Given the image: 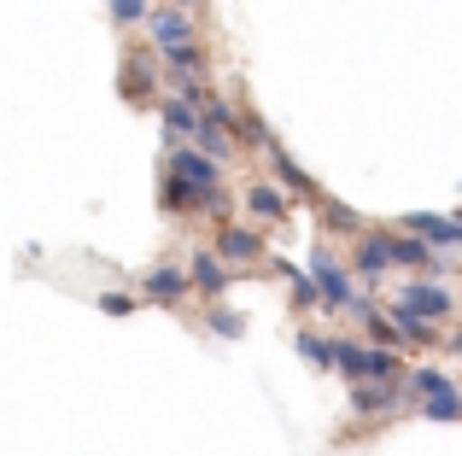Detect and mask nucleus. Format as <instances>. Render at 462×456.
<instances>
[{"label": "nucleus", "mask_w": 462, "mask_h": 456, "mask_svg": "<svg viewBox=\"0 0 462 456\" xmlns=\"http://www.w3.org/2000/svg\"><path fill=\"white\" fill-rule=\"evenodd\" d=\"M334 369L346 380H381V375H404L398 369V357L386 351V345H363V340H334Z\"/></svg>", "instance_id": "f257e3e1"}, {"label": "nucleus", "mask_w": 462, "mask_h": 456, "mask_svg": "<svg viewBox=\"0 0 462 456\" xmlns=\"http://www.w3.org/2000/svg\"><path fill=\"white\" fill-rule=\"evenodd\" d=\"M305 269L316 275V287H322V310H357V287H351V275H346V263L334 258L328 246H310V263Z\"/></svg>", "instance_id": "f03ea898"}, {"label": "nucleus", "mask_w": 462, "mask_h": 456, "mask_svg": "<svg viewBox=\"0 0 462 456\" xmlns=\"http://www.w3.org/2000/svg\"><path fill=\"white\" fill-rule=\"evenodd\" d=\"M164 176H176V182L199 187V194H217V187H223V159H211V152H199V147H176V141H170Z\"/></svg>", "instance_id": "7ed1b4c3"}, {"label": "nucleus", "mask_w": 462, "mask_h": 456, "mask_svg": "<svg viewBox=\"0 0 462 456\" xmlns=\"http://www.w3.org/2000/svg\"><path fill=\"white\" fill-rule=\"evenodd\" d=\"M410 398L404 375H381V380H351V410L357 415H393Z\"/></svg>", "instance_id": "20e7f679"}, {"label": "nucleus", "mask_w": 462, "mask_h": 456, "mask_svg": "<svg viewBox=\"0 0 462 456\" xmlns=\"http://www.w3.org/2000/svg\"><path fill=\"white\" fill-rule=\"evenodd\" d=\"M158 47L147 53V47H135V53H124V77H117V88H124V100H152V88H158Z\"/></svg>", "instance_id": "39448f33"}, {"label": "nucleus", "mask_w": 462, "mask_h": 456, "mask_svg": "<svg viewBox=\"0 0 462 456\" xmlns=\"http://www.w3.org/2000/svg\"><path fill=\"white\" fill-rule=\"evenodd\" d=\"M398 305H410L416 316H428V322H445L457 310V293L445 281H416V275H410V287L398 293Z\"/></svg>", "instance_id": "423d86ee"}, {"label": "nucleus", "mask_w": 462, "mask_h": 456, "mask_svg": "<svg viewBox=\"0 0 462 456\" xmlns=\"http://www.w3.org/2000/svg\"><path fill=\"white\" fill-rule=\"evenodd\" d=\"M147 30H152V47L158 53H170V47H188V41H199L193 35V18H188V6H158V12H147Z\"/></svg>", "instance_id": "0eeeda50"}, {"label": "nucleus", "mask_w": 462, "mask_h": 456, "mask_svg": "<svg viewBox=\"0 0 462 456\" xmlns=\"http://www.w3.org/2000/svg\"><path fill=\"white\" fill-rule=\"evenodd\" d=\"M141 287H147V298H152V305H170V310H176L181 305V298H188V269H176V263H152V269L147 275H141Z\"/></svg>", "instance_id": "6e6552de"}, {"label": "nucleus", "mask_w": 462, "mask_h": 456, "mask_svg": "<svg viewBox=\"0 0 462 456\" xmlns=\"http://www.w3.org/2000/svg\"><path fill=\"white\" fill-rule=\"evenodd\" d=\"M404 228H410V234H421L428 246H439V251L462 246V228H457V217H439V211H404Z\"/></svg>", "instance_id": "1a4fd4ad"}, {"label": "nucleus", "mask_w": 462, "mask_h": 456, "mask_svg": "<svg viewBox=\"0 0 462 456\" xmlns=\"http://www.w3.org/2000/svg\"><path fill=\"white\" fill-rule=\"evenodd\" d=\"M351 269H357L363 281L386 275V269H393V234H357V251H351Z\"/></svg>", "instance_id": "9d476101"}, {"label": "nucleus", "mask_w": 462, "mask_h": 456, "mask_svg": "<svg viewBox=\"0 0 462 456\" xmlns=\"http://www.w3.org/2000/svg\"><path fill=\"white\" fill-rule=\"evenodd\" d=\"M217 251L235 263H252V258H263V234L258 228H240V223H217Z\"/></svg>", "instance_id": "9b49d317"}, {"label": "nucleus", "mask_w": 462, "mask_h": 456, "mask_svg": "<svg viewBox=\"0 0 462 456\" xmlns=\"http://www.w3.org/2000/svg\"><path fill=\"white\" fill-rule=\"evenodd\" d=\"M188 281L199 287V293L223 298V293H228V269H223V251H193V258H188Z\"/></svg>", "instance_id": "f8f14e48"}, {"label": "nucleus", "mask_w": 462, "mask_h": 456, "mask_svg": "<svg viewBox=\"0 0 462 456\" xmlns=\"http://www.w3.org/2000/svg\"><path fill=\"white\" fill-rule=\"evenodd\" d=\"M246 211L258 223H282L287 211H293V199H287L282 182H258V187H246Z\"/></svg>", "instance_id": "ddd939ff"}, {"label": "nucleus", "mask_w": 462, "mask_h": 456, "mask_svg": "<svg viewBox=\"0 0 462 456\" xmlns=\"http://www.w3.org/2000/svg\"><path fill=\"white\" fill-rule=\"evenodd\" d=\"M270 170H275V182H282L287 194H305V199H316V182H310V176L293 164V152H287L282 141H270Z\"/></svg>", "instance_id": "4468645a"}, {"label": "nucleus", "mask_w": 462, "mask_h": 456, "mask_svg": "<svg viewBox=\"0 0 462 456\" xmlns=\"http://www.w3.org/2000/svg\"><path fill=\"white\" fill-rule=\"evenodd\" d=\"M158 112H164V135H170V141H193V129H199V105H193L188 94L164 100Z\"/></svg>", "instance_id": "2eb2a0df"}, {"label": "nucleus", "mask_w": 462, "mask_h": 456, "mask_svg": "<svg viewBox=\"0 0 462 456\" xmlns=\"http://www.w3.org/2000/svg\"><path fill=\"white\" fill-rule=\"evenodd\" d=\"M393 310V322H398V333H404V345H439V322H428V316H416L410 305H386Z\"/></svg>", "instance_id": "dca6fc26"}, {"label": "nucleus", "mask_w": 462, "mask_h": 456, "mask_svg": "<svg viewBox=\"0 0 462 456\" xmlns=\"http://www.w3.org/2000/svg\"><path fill=\"white\" fill-rule=\"evenodd\" d=\"M164 65H170V77H176V82H199V77H205V53H199V41L170 47V53H164Z\"/></svg>", "instance_id": "f3484780"}, {"label": "nucleus", "mask_w": 462, "mask_h": 456, "mask_svg": "<svg viewBox=\"0 0 462 456\" xmlns=\"http://www.w3.org/2000/svg\"><path fill=\"white\" fill-rule=\"evenodd\" d=\"M193 147H199V152H211V159H228V152H235V135H228L223 123H211V117L199 112V129H193Z\"/></svg>", "instance_id": "a211bd4d"}, {"label": "nucleus", "mask_w": 462, "mask_h": 456, "mask_svg": "<svg viewBox=\"0 0 462 456\" xmlns=\"http://www.w3.org/2000/svg\"><path fill=\"white\" fill-rule=\"evenodd\" d=\"M410 398H445V392H457L451 375H439V369H410Z\"/></svg>", "instance_id": "6ab92c4d"}, {"label": "nucleus", "mask_w": 462, "mask_h": 456, "mask_svg": "<svg viewBox=\"0 0 462 456\" xmlns=\"http://www.w3.org/2000/svg\"><path fill=\"white\" fill-rule=\"evenodd\" d=\"M293 351L305 357L310 369H334V340H322V333H299V340H293Z\"/></svg>", "instance_id": "aec40b11"}, {"label": "nucleus", "mask_w": 462, "mask_h": 456, "mask_svg": "<svg viewBox=\"0 0 462 456\" xmlns=\"http://www.w3.org/2000/svg\"><path fill=\"white\" fill-rule=\"evenodd\" d=\"M235 141H246V147H263V152H270V123H263V117L258 112H240V123H235Z\"/></svg>", "instance_id": "412c9836"}, {"label": "nucleus", "mask_w": 462, "mask_h": 456, "mask_svg": "<svg viewBox=\"0 0 462 456\" xmlns=\"http://www.w3.org/2000/svg\"><path fill=\"white\" fill-rule=\"evenodd\" d=\"M428 422H462V392H445V398H421L416 404Z\"/></svg>", "instance_id": "4be33fe9"}, {"label": "nucleus", "mask_w": 462, "mask_h": 456, "mask_svg": "<svg viewBox=\"0 0 462 456\" xmlns=\"http://www.w3.org/2000/svg\"><path fill=\"white\" fill-rule=\"evenodd\" d=\"M322 228H328V234H363V223H357V211H346V205H334V199H328V205H322Z\"/></svg>", "instance_id": "5701e85b"}, {"label": "nucleus", "mask_w": 462, "mask_h": 456, "mask_svg": "<svg viewBox=\"0 0 462 456\" xmlns=\"http://www.w3.org/2000/svg\"><path fill=\"white\" fill-rule=\"evenodd\" d=\"M205 322H211V333H223V340H240V333H246V316H240V310H223V305H217Z\"/></svg>", "instance_id": "b1692460"}, {"label": "nucleus", "mask_w": 462, "mask_h": 456, "mask_svg": "<svg viewBox=\"0 0 462 456\" xmlns=\"http://www.w3.org/2000/svg\"><path fill=\"white\" fill-rule=\"evenodd\" d=\"M106 6H112V23H147L152 0H106Z\"/></svg>", "instance_id": "393cba45"}, {"label": "nucleus", "mask_w": 462, "mask_h": 456, "mask_svg": "<svg viewBox=\"0 0 462 456\" xmlns=\"http://www.w3.org/2000/svg\"><path fill=\"white\" fill-rule=\"evenodd\" d=\"M100 310H106V316H129V310H141V305H135V293L112 287V293H100Z\"/></svg>", "instance_id": "a878e982"}, {"label": "nucleus", "mask_w": 462, "mask_h": 456, "mask_svg": "<svg viewBox=\"0 0 462 456\" xmlns=\"http://www.w3.org/2000/svg\"><path fill=\"white\" fill-rule=\"evenodd\" d=\"M451 351H457V357H462V328H457V333H451Z\"/></svg>", "instance_id": "bb28decb"}, {"label": "nucleus", "mask_w": 462, "mask_h": 456, "mask_svg": "<svg viewBox=\"0 0 462 456\" xmlns=\"http://www.w3.org/2000/svg\"><path fill=\"white\" fill-rule=\"evenodd\" d=\"M457 228H462V205H457Z\"/></svg>", "instance_id": "cd10ccee"}, {"label": "nucleus", "mask_w": 462, "mask_h": 456, "mask_svg": "<svg viewBox=\"0 0 462 456\" xmlns=\"http://www.w3.org/2000/svg\"><path fill=\"white\" fill-rule=\"evenodd\" d=\"M176 6H193V0H176Z\"/></svg>", "instance_id": "c85d7f7f"}]
</instances>
